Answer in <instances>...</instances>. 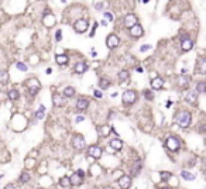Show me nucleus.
<instances>
[{"instance_id":"nucleus-24","label":"nucleus","mask_w":206,"mask_h":189,"mask_svg":"<svg viewBox=\"0 0 206 189\" xmlns=\"http://www.w3.org/2000/svg\"><path fill=\"white\" fill-rule=\"evenodd\" d=\"M18 97H20V93H18L17 89H11V90H9V99H10V100H17Z\"/></svg>"},{"instance_id":"nucleus-16","label":"nucleus","mask_w":206,"mask_h":189,"mask_svg":"<svg viewBox=\"0 0 206 189\" xmlns=\"http://www.w3.org/2000/svg\"><path fill=\"white\" fill-rule=\"evenodd\" d=\"M141 168H143V165H141L140 161H136L133 165H131V176H137L138 174H140Z\"/></svg>"},{"instance_id":"nucleus-29","label":"nucleus","mask_w":206,"mask_h":189,"mask_svg":"<svg viewBox=\"0 0 206 189\" xmlns=\"http://www.w3.org/2000/svg\"><path fill=\"white\" fill-rule=\"evenodd\" d=\"M143 95H144V97H146L147 100H154V93L150 89H144L143 90Z\"/></svg>"},{"instance_id":"nucleus-35","label":"nucleus","mask_w":206,"mask_h":189,"mask_svg":"<svg viewBox=\"0 0 206 189\" xmlns=\"http://www.w3.org/2000/svg\"><path fill=\"white\" fill-rule=\"evenodd\" d=\"M55 40L57 41H61L62 40V31L61 30H57V32H55Z\"/></svg>"},{"instance_id":"nucleus-30","label":"nucleus","mask_w":206,"mask_h":189,"mask_svg":"<svg viewBox=\"0 0 206 189\" xmlns=\"http://www.w3.org/2000/svg\"><path fill=\"white\" fill-rule=\"evenodd\" d=\"M64 95H65L66 97H72L74 95H75V89H74L72 86L65 88V90H64Z\"/></svg>"},{"instance_id":"nucleus-28","label":"nucleus","mask_w":206,"mask_h":189,"mask_svg":"<svg viewBox=\"0 0 206 189\" xmlns=\"http://www.w3.org/2000/svg\"><path fill=\"white\" fill-rule=\"evenodd\" d=\"M206 88H205V82H198L196 83V93H205Z\"/></svg>"},{"instance_id":"nucleus-19","label":"nucleus","mask_w":206,"mask_h":189,"mask_svg":"<svg viewBox=\"0 0 206 189\" xmlns=\"http://www.w3.org/2000/svg\"><path fill=\"white\" fill-rule=\"evenodd\" d=\"M109 144H110L112 148H114V150H117V151H119V150H121V147H123V141L119 140V138H113V140H110Z\"/></svg>"},{"instance_id":"nucleus-8","label":"nucleus","mask_w":206,"mask_h":189,"mask_svg":"<svg viewBox=\"0 0 206 189\" xmlns=\"http://www.w3.org/2000/svg\"><path fill=\"white\" fill-rule=\"evenodd\" d=\"M88 154H89V157H90V158H93V160H98V158L102 157L103 150L100 148V147H98V146H92V147H89Z\"/></svg>"},{"instance_id":"nucleus-26","label":"nucleus","mask_w":206,"mask_h":189,"mask_svg":"<svg viewBox=\"0 0 206 189\" xmlns=\"http://www.w3.org/2000/svg\"><path fill=\"white\" fill-rule=\"evenodd\" d=\"M188 82H189V78H188V76L181 75V78H179V86L188 88Z\"/></svg>"},{"instance_id":"nucleus-13","label":"nucleus","mask_w":206,"mask_h":189,"mask_svg":"<svg viewBox=\"0 0 206 189\" xmlns=\"http://www.w3.org/2000/svg\"><path fill=\"white\" fill-rule=\"evenodd\" d=\"M164 85V81L163 78H160V76H155L154 79L151 81V89L152 90H160Z\"/></svg>"},{"instance_id":"nucleus-17","label":"nucleus","mask_w":206,"mask_h":189,"mask_svg":"<svg viewBox=\"0 0 206 189\" xmlns=\"http://www.w3.org/2000/svg\"><path fill=\"white\" fill-rule=\"evenodd\" d=\"M185 99H186V102H188V103H191V104H195V103L198 102V93H196L195 90H193V92H189L188 95H186Z\"/></svg>"},{"instance_id":"nucleus-15","label":"nucleus","mask_w":206,"mask_h":189,"mask_svg":"<svg viewBox=\"0 0 206 189\" xmlns=\"http://www.w3.org/2000/svg\"><path fill=\"white\" fill-rule=\"evenodd\" d=\"M52 102H54L55 107H60V106H64V104H65V99H64V97H61V95L55 93L54 96H52Z\"/></svg>"},{"instance_id":"nucleus-6","label":"nucleus","mask_w":206,"mask_h":189,"mask_svg":"<svg viewBox=\"0 0 206 189\" xmlns=\"http://www.w3.org/2000/svg\"><path fill=\"white\" fill-rule=\"evenodd\" d=\"M72 146L75 150L78 151H82L85 147H86V143H85V138L82 137V135H75L74 137V140H72Z\"/></svg>"},{"instance_id":"nucleus-25","label":"nucleus","mask_w":206,"mask_h":189,"mask_svg":"<svg viewBox=\"0 0 206 189\" xmlns=\"http://www.w3.org/2000/svg\"><path fill=\"white\" fill-rule=\"evenodd\" d=\"M181 176H182L185 181H193V179H195V175L188 172V171H182V172H181Z\"/></svg>"},{"instance_id":"nucleus-39","label":"nucleus","mask_w":206,"mask_h":189,"mask_svg":"<svg viewBox=\"0 0 206 189\" xmlns=\"http://www.w3.org/2000/svg\"><path fill=\"white\" fill-rule=\"evenodd\" d=\"M199 65H201V74H205V61H201Z\"/></svg>"},{"instance_id":"nucleus-36","label":"nucleus","mask_w":206,"mask_h":189,"mask_svg":"<svg viewBox=\"0 0 206 189\" xmlns=\"http://www.w3.org/2000/svg\"><path fill=\"white\" fill-rule=\"evenodd\" d=\"M150 48H151V45H148V44H146V45H141L140 51H141V52H146V51H148Z\"/></svg>"},{"instance_id":"nucleus-37","label":"nucleus","mask_w":206,"mask_h":189,"mask_svg":"<svg viewBox=\"0 0 206 189\" xmlns=\"http://www.w3.org/2000/svg\"><path fill=\"white\" fill-rule=\"evenodd\" d=\"M104 17L107 18L109 21H113V14H112V13H109V11H106V13H104Z\"/></svg>"},{"instance_id":"nucleus-40","label":"nucleus","mask_w":206,"mask_h":189,"mask_svg":"<svg viewBox=\"0 0 206 189\" xmlns=\"http://www.w3.org/2000/svg\"><path fill=\"white\" fill-rule=\"evenodd\" d=\"M102 7H103V3H95V9L96 10H102Z\"/></svg>"},{"instance_id":"nucleus-32","label":"nucleus","mask_w":206,"mask_h":189,"mask_svg":"<svg viewBox=\"0 0 206 189\" xmlns=\"http://www.w3.org/2000/svg\"><path fill=\"white\" fill-rule=\"evenodd\" d=\"M44 112H45V107H44V104H41V106H40V109H38V112L35 113V117H37L38 120L43 119V117H44Z\"/></svg>"},{"instance_id":"nucleus-33","label":"nucleus","mask_w":206,"mask_h":189,"mask_svg":"<svg viewBox=\"0 0 206 189\" xmlns=\"http://www.w3.org/2000/svg\"><path fill=\"white\" fill-rule=\"evenodd\" d=\"M160 176H161V179H163V181H168V179L172 176V174H171V172H167V171H163V172L160 174Z\"/></svg>"},{"instance_id":"nucleus-3","label":"nucleus","mask_w":206,"mask_h":189,"mask_svg":"<svg viewBox=\"0 0 206 189\" xmlns=\"http://www.w3.org/2000/svg\"><path fill=\"white\" fill-rule=\"evenodd\" d=\"M165 147L168 148L169 151H172V152H175V151H178L179 148H181V141H179V138H177L175 135H171V137H168L167 140H165Z\"/></svg>"},{"instance_id":"nucleus-31","label":"nucleus","mask_w":206,"mask_h":189,"mask_svg":"<svg viewBox=\"0 0 206 189\" xmlns=\"http://www.w3.org/2000/svg\"><path fill=\"white\" fill-rule=\"evenodd\" d=\"M28 181H30V174L23 172L21 175H20V182H21V184H27Z\"/></svg>"},{"instance_id":"nucleus-4","label":"nucleus","mask_w":206,"mask_h":189,"mask_svg":"<svg viewBox=\"0 0 206 189\" xmlns=\"http://www.w3.org/2000/svg\"><path fill=\"white\" fill-rule=\"evenodd\" d=\"M83 179H85V172L82 169H78L75 174H72L69 176V182L72 186H79V185H82Z\"/></svg>"},{"instance_id":"nucleus-23","label":"nucleus","mask_w":206,"mask_h":189,"mask_svg":"<svg viewBox=\"0 0 206 189\" xmlns=\"http://www.w3.org/2000/svg\"><path fill=\"white\" fill-rule=\"evenodd\" d=\"M60 185L62 188L65 189H69L71 188V182H69V176H64V178L60 179Z\"/></svg>"},{"instance_id":"nucleus-9","label":"nucleus","mask_w":206,"mask_h":189,"mask_svg":"<svg viewBox=\"0 0 206 189\" xmlns=\"http://www.w3.org/2000/svg\"><path fill=\"white\" fill-rule=\"evenodd\" d=\"M181 48H182V51H185V52L191 51V49L193 48V41H192L189 37H184L181 40Z\"/></svg>"},{"instance_id":"nucleus-45","label":"nucleus","mask_w":206,"mask_h":189,"mask_svg":"<svg viewBox=\"0 0 206 189\" xmlns=\"http://www.w3.org/2000/svg\"><path fill=\"white\" fill-rule=\"evenodd\" d=\"M161 189H169V188H161Z\"/></svg>"},{"instance_id":"nucleus-22","label":"nucleus","mask_w":206,"mask_h":189,"mask_svg":"<svg viewBox=\"0 0 206 189\" xmlns=\"http://www.w3.org/2000/svg\"><path fill=\"white\" fill-rule=\"evenodd\" d=\"M99 88H100V89H103V90L109 89V88H110V81H109V79H104V78H102V79L99 81Z\"/></svg>"},{"instance_id":"nucleus-44","label":"nucleus","mask_w":206,"mask_h":189,"mask_svg":"<svg viewBox=\"0 0 206 189\" xmlns=\"http://www.w3.org/2000/svg\"><path fill=\"white\" fill-rule=\"evenodd\" d=\"M136 69H137V72H143V68H140V66H137Z\"/></svg>"},{"instance_id":"nucleus-2","label":"nucleus","mask_w":206,"mask_h":189,"mask_svg":"<svg viewBox=\"0 0 206 189\" xmlns=\"http://www.w3.org/2000/svg\"><path fill=\"white\" fill-rule=\"evenodd\" d=\"M121 100H123V104H126V106H131V104L136 103V100H137V92L136 90H133V89L126 90V92L123 93Z\"/></svg>"},{"instance_id":"nucleus-20","label":"nucleus","mask_w":206,"mask_h":189,"mask_svg":"<svg viewBox=\"0 0 206 189\" xmlns=\"http://www.w3.org/2000/svg\"><path fill=\"white\" fill-rule=\"evenodd\" d=\"M119 79H120V82H129L130 81V72L126 71V69L120 71L119 72Z\"/></svg>"},{"instance_id":"nucleus-14","label":"nucleus","mask_w":206,"mask_h":189,"mask_svg":"<svg viewBox=\"0 0 206 189\" xmlns=\"http://www.w3.org/2000/svg\"><path fill=\"white\" fill-rule=\"evenodd\" d=\"M124 24L126 27H133V26H136L137 24V17L134 16V14H127V16L124 17Z\"/></svg>"},{"instance_id":"nucleus-43","label":"nucleus","mask_w":206,"mask_h":189,"mask_svg":"<svg viewBox=\"0 0 206 189\" xmlns=\"http://www.w3.org/2000/svg\"><path fill=\"white\" fill-rule=\"evenodd\" d=\"M90 54H92V57H96V55H98V52H96L95 49H92V52H90Z\"/></svg>"},{"instance_id":"nucleus-7","label":"nucleus","mask_w":206,"mask_h":189,"mask_svg":"<svg viewBox=\"0 0 206 189\" xmlns=\"http://www.w3.org/2000/svg\"><path fill=\"white\" fill-rule=\"evenodd\" d=\"M106 45H107V48H110V49L119 47V45H120L119 35H116V34H110V35L107 37V40H106Z\"/></svg>"},{"instance_id":"nucleus-38","label":"nucleus","mask_w":206,"mask_h":189,"mask_svg":"<svg viewBox=\"0 0 206 189\" xmlns=\"http://www.w3.org/2000/svg\"><path fill=\"white\" fill-rule=\"evenodd\" d=\"M93 95H95L96 99H102V92L100 90H93Z\"/></svg>"},{"instance_id":"nucleus-34","label":"nucleus","mask_w":206,"mask_h":189,"mask_svg":"<svg viewBox=\"0 0 206 189\" xmlns=\"http://www.w3.org/2000/svg\"><path fill=\"white\" fill-rule=\"evenodd\" d=\"M16 66H17V69H20L21 72H27V69H28V68H27V65H26V64H23V62H17Z\"/></svg>"},{"instance_id":"nucleus-10","label":"nucleus","mask_w":206,"mask_h":189,"mask_svg":"<svg viewBox=\"0 0 206 189\" xmlns=\"http://www.w3.org/2000/svg\"><path fill=\"white\" fill-rule=\"evenodd\" d=\"M143 34H144V30H143V27H141L138 23H137L136 26H133V27L130 28V35L131 37L140 38V37H143Z\"/></svg>"},{"instance_id":"nucleus-11","label":"nucleus","mask_w":206,"mask_h":189,"mask_svg":"<svg viewBox=\"0 0 206 189\" xmlns=\"http://www.w3.org/2000/svg\"><path fill=\"white\" fill-rule=\"evenodd\" d=\"M119 186H120V189H129L131 186V176L123 175V176L119 179Z\"/></svg>"},{"instance_id":"nucleus-18","label":"nucleus","mask_w":206,"mask_h":189,"mask_svg":"<svg viewBox=\"0 0 206 189\" xmlns=\"http://www.w3.org/2000/svg\"><path fill=\"white\" fill-rule=\"evenodd\" d=\"M88 71V64L86 62H78L75 65V72L76 74H83Z\"/></svg>"},{"instance_id":"nucleus-41","label":"nucleus","mask_w":206,"mask_h":189,"mask_svg":"<svg viewBox=\"0 0 206 189\" xmlns=\"http://www.w3.org/2000/svg\"><path fill=\"white\" fill-rule=\"evenodd\" d=\"M83 120H85V117H83V116H78V117H76V123H81V121H83Z\"/></svg>"},{"instance_id":"nucleus-27","label":"nucleus","mask_w":206,"mask_h":189,"mask_svg":"<svg viewBox=\"0 0 206 189\" xmlns=\"http://www.w3.org/2000/svg\"><path fill=\"white\" fill-rule=\"evenodd\" d=\"M9 82V74L6 71H0V83H7Z\"/></svg>"},{"instance_id":"nucleus-1","label":"nucleus","mask_w":206,"mask_h":189,"mask_svg":"<svg viewBox=\"0 0 206 189\" xmlns=\"http://www.w3.org/2000/svg\"><path fill=\"white\" fill-rule=\"evenodd\" d=\"M177 123H178L181 127H189L191 123H192V114L188 110H184V112H179V114L177 116Z\"/></svg>"},{"instance_id":"nucleus-21","label":"nucleus","mask_w":206,"mask_h":189,"mask_svg":"<svg viewBox=\"0 0 206 189\" xmlns=\"http://www.w3.org/2000/svg\"><path fill=\"white\" fill-rule=\"evenodd\" d=\"M55 60H57V64H58V65H66V64H68V55L58 54L57 57H55Z\"/></svg>"},{"instance_id":"nucleus-5","label":"nucleus","mask_w":206,"mask_h":189,"mask_svg":"<svg viewBox=\"0 0 206 189\" xmlns=\"http://www.w3.org/2000/svg\"><path fill=\"white\" fill-rule=\"evenodd\" d=\"M88 26H89V23H88L86 18H79V20H76L75 24H74V30L76 32H79V34H83V32L88 30Z\"/></svg>"},{"instance_id":"nucleus-42","label":"nucleus","mask_w":206,"mask_h":189,"mask_svg":"<svg viewBox=\"0 0 206 189\" xmlns=\"http://www.w3.org/2000/svg\"><path fill=\"white\" fill-rule=\"evenodd\" d=\"M4 189H14V185L13 184H9V185H6Z\"/></svg>"},{"instance_id":"nucleus-12","label":"nucleus","mask_w":206,"mask_h":189,"mask_svg":"<svg viewBox=\"0 0 206 189\" xmlns=\"http://www.w3.org/2000/svg\"><path fill=\"white\" fill-rule=\"evenodd\" d=\"M88 107H89V100L85 99V97H79L78 102H76V110H78V112H83V110H86Z\"/></svg>"}]
</instances>
